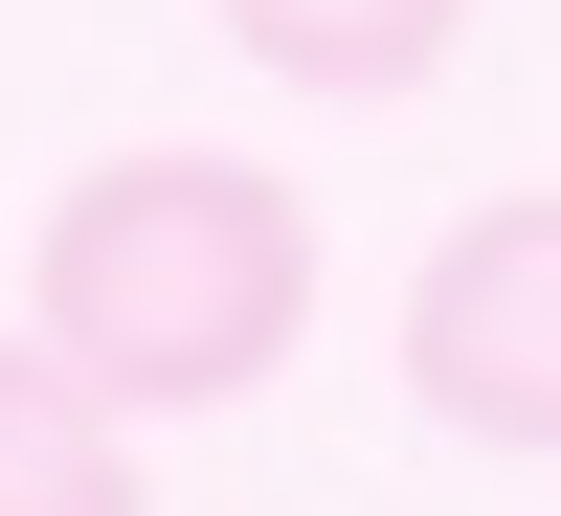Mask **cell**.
I'll use <instances>...</instances> for the list:
<instances>
[{
  "instance_id": "1",
  "label": "cell",
  "mask_w": 561,
  "mask_h": 516,
  "mask_svg": "<svg viewBox=\"0 0 561 516\" xmlns=\"http://www.w3.org/2000/svg\"><path fill=\"white\" fill-rule=\"evenodd\" d=\"M293 314H314V203L270 158H203V135L90 158L45 203V248H23V337L90 404H135V427L158 404H248L293 359Z\"/></svg>"
},
{
  "instance_id": "2",
  "label": "cell",
  "mask_w": 561,
  "mask_h": 516,
  "mask_svg": "<svg viewBox=\"0 0 561 516\" xmlns=\"http://www.w3.org/2000/svg\"><path fill=\"white\" fill-rule=\"evenodd\" d=\"M404 382H427V427H472V449H561V180L472 203L427 270H404Z\"/></svg>"
},
{
  "instance_id": "3",
  "label": "cell",
  "mask_w": 561,
  "mask_h": 516,
  "mask_svg": "<svg viewBox=\"0 0 561 516\" xmlns=\"http://www.w3.org/2000/svg\"><path fill=\"white\" fill-rule=\"evenodd\" d=\"M225 45H248L270 90H359V113H382V90H427L449 45H472V0H225Z\"/></svg>"
},
{
  "instance_id": "4",
  "label": "cell",
  "mask_w": 561,
  "mask_h": 516,
  "mask_svg": "<svg viewBox=\"0 0 561 516\" xmlns=\"http://www.w3.org/2000/svg\"><path fill=\"white\" fill-rule=\"evenodd\" d=\"M0 516H135V404H90L45 337H0Z\"/></svg>"
}]
</instances>
